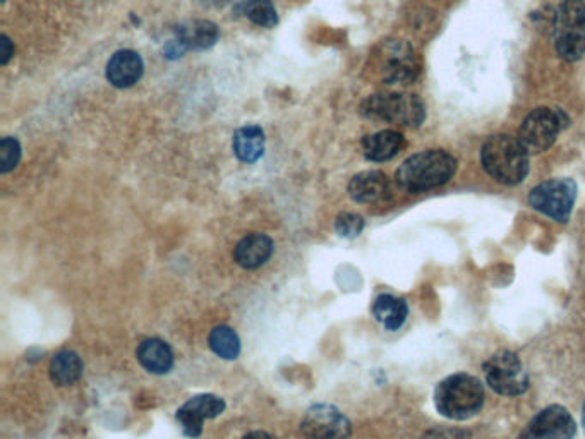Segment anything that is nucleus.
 <instances>
[{"label": "nucleus", "mask_w": 585, "mask_h": 439, "mask_svg": "<svg viewBox=\"0 0 585 439\" xmlns=\"http://www.w3.org/2000/svg\"><path fill=\"white\" fill-rule=\"evenodd\" d=\"M484 374L489 388L505 397H517L529 388V374L519 355L503 350L484 364Z\"/></svg>", "instance_id": "obj_8"}, {"label": "nucleus", "mask_w": 585, "mask_h": 439, "mask_svg": "<svg viewBox=\"0 0 585 439\" xmlns=\"http://www.w3.org/2000/svg\"><path fill=\"white\" fill-rule=\"evenodd\" d=\"M210 347L218 357L227 359V361L236 359L239 352H241L239 337H237L236 331L229 328V326H217L210 333Z\"/></svg>", "instance_id": "obj_22"}, {"label": "nucleus", "mask_w": 585, "mask_h": 439, "mask_svg": "<svg viewBox=\"0 0 585 439\" xmlns=\"http://www.w3.org/2000/svg\"><path fill=\"white\" fill-rule=\"evenodd\" d=\"M374 318L385 326L386 330L397 331L400 326L404 325L409 307L405 301L395 297V295H380L373 304Z\"/></svg>", "instance_id": "obj_20"}, {"label": "nucleus", "mask_w": 585, "mask_h": 439, "mask_svg": "<svg viewBox=\"0 0 585 439\" xmlns=\"http://www.w3.org/2000/svg\"><path fill=\"white\" fill-rule=\"evenodd\" d=\"M362 229H364V220L356 213H342L338 215L335 222V230L345 239H354L361 234Z\"/></svg>", "instance_id": "obj_25"}, {"label": "nucleus", "mask_w": 585, "mask_h": 439, "mask_svg": "<svg viewBox=\"0 0 585 439\" xmlns=\"http://www.w3.org/2000/svg\"><path fill=\"white\" fill-rule=\"evenodd\" d=\"M553 47L560 59L577 62L585 55V2L563 0L555 9L551 28Z\"/></svg>", "instance_id": "obj_5"}, {"label": "nucleus", "mask_w": 585, "mask_h": 439, "mask_svg": "<svg viewBox=\"0 0 585 439\" xmlns=\"http://www.w3.org/2000/svg\"><path fill=\"white\" fill-rule=\"evenodd\" d=\"M350 198L357 201V203H364V205H374V203H381L390 198L392 194V187L390 181L380 170H368L357 174L349 184Z\"/></svg>", "instance_id": "obj_14"}, {"label": "nucleus", "mask_w": 585, "mask_h": 439, "mask_svg": "<svg viewBox=\"0 0 585 439\" xmlns=\"http://www.w3.org/2000/svg\"><path fill=\"white\" fill-rule=\"evenodd\" d=\"M138 361L150 373L165 374L174 366V354L167 343L150 338L139 345Z\"/></svg>", "instance_id": "obj_18"}, {"label": "nucleus", "mask_w": 585, "mask_h": 439, "mask_svg": "<svg viewBox=\"0 0 585 439\" xmlns=\"http://www.w3.org/2000/svg\"><path fill=\"white\" fill-rule=\"evenodd\" d=\"M13 54V43H11V40H9L6 35H2V37H0V64H7L9 59L13 57Z\"/></svg>", "instance_id": "obj_27"}, {"label": "nucleus", "mask_w": 585, "mask_h": 439, "mask_svg": "<svg viewBox=\"0 0 585 439\" xmlns=\"http://www.w3.org/2000/svg\"><path fill=\"white\" fill-rule=\"evenodd\" d=\"M21 146L14 138H4L0 143V172L7 174L18 165Z\"/></svg>", "instance_id": "obj_24"}, {"label": "nucleus", "mask_w": 585, "mask_h": 439, "mask_svg": "<svg viewBox=\"0 0 585 439\" xmlns=\"http://www.w3.org/2000/svg\"><path fill=\"white\" fill-rule=\"evenodd\" d=\"M421 439H471V434L462 429H447V427H438L433 431H428Z\"/></svg>", "instance_id": "obj_26"}, {"label": "nucleus", "mask_w": 585, "mask_h": 439, "mask_svg": "<svg viewBox=\"0 0 585 439\" xmlns=\"http://www.w3.org/2000/svg\"><path fill=\"white\" fill-rule=\"evenodd\" d=\"M143 61L133 50H121L112 55L107 64V79L115 88H129L136 85L143 76Z\"/></svg>", "instance_id": "obj_15"}, {"label": "nucleus", "mask_w": 585, "mask_h": 439, "mask_svg": "<svg viewBox=\"0 0 585 439\" xmlns=\"http://www.w3.org/2000/svg\"><path fill=\"white\" fill-rule=\"evenodd\" d=\"M273 242L270 237L263 234H251L244 237L236 246L234 258L237 265L246 270H256L265 265L268 259L272 258Z\"/></svg>", "instance_id": "obj_17"}, {"label": "nucleus", "mask_w": 585, "mask_h": 439, "mask_svg": "<svg viewBox=\"0 0 585 439\" xmlns=\"http://www.w3.org/2000/svg\"><path fill=\"white\" fill-rule=\"evenodd\" d=\"M225 410V402L215 395H198L177 410V422L189 438H198L203 433V422L218 417Z\"/></svg>", "instance_id": "obj_12"}, {"label": "nucleus", "mask_w": 585, "mask_h": 439, "mask_svg": "<svg viewBox=\"0 0 585 439\" xmlns=\"http://www.w3.org/2000/svg\"><path fill=\"white\" fill-rule=\"evenodd\" d=\"M361 114L369 121L402 127H421L426 121V105L417 95L378 93L362 102Z\"/></svg>", "instance_id": "obj_4"}, {"label": "nucleus", "mask_w": 585, "mask_h": 439, "mask_svg": "<svg viewBox=\"0 0 585 439\" xmlns=\"http://www.w3.org/2000/svg\"><path fill=\"white\" fill-rule=\"evenodd\" d=\"M575 199L577 184L573 179H551L534 187L529 194L534 210L560 223H567L572 217Z\"/></svg>", "instance_id": "obj_7"}, {"label": "nucleus", "mask_w": 585, "mask_h": 439, "mask_svg": "<svg viewBox=\"0 0 585 439\" xmlns=\"http://www.w3.org/2000/svg\"><path fill=\"white\" fill-rule=\"evenodd\" d=\"M50 376L55 385H73L83 376V362L76 352H71V350L59 352L50 364Z\"/></svg>", "instance_id": "obj_21"}, {"label": "nucleus", "mask_w": 585, "mask_h": 439, "mask_svg": "<svg viewBox=\"0 0 585 439\" xmlns=\"http://www.w3.org/2000/svg\"><path fill=\"white\" fill-rule=\"evenodd\" d=\"M244 439H275L272 434L265 433V431H254L249 433Z\"/></svg>", "instance_id": "obj_28"}, {"label": "nucleus", "mask_w": 585, "mask_h": 439, "mask_svg": "<svg viewBox=\"0 0 585 439\" xmlns=\"http://www.w3.org/2000/svg\"><path fill=\"white\" fill-rule=\"evenodd\" d=\"M405 138L399 131H380V133L369 134L362 139V151L364 157L371 162H388L397 157L400 151L404 150Z\"/></svg>", "instance_id": "obj_16"}, {"label": "nucleus", "mask_w": 585, "mask_h": 439, "mask_svg": "<svg viewBox=\"0 0 585 439\" xmlns=\"http://www.w3.org/2000/svg\"><path fill=\"white\" fill-rule=\"evenodd\" d=\"M242 14L261 28H273L278 23L272 0H248L242 4Z\"/></svg>", "instance_id": "obj_23"}, {"label": "nucleus", "mask_w": 585, "mask_h": 439, "mask_svg": "<svg viewBox=\"0 0 585 439\" xmlns=\"http://www.w3.org/2000/svg\"><path fill=\"white\" fill-rule=\"evenodd\" d=\"M306 439H349L352 427L337 407L314 405L306 412L301 424Z\"/></svg>", "instance_id": "obj_10"}, {"label": "nucleus", "mask_w": 585, "mask_h": 439, "mask_svg": "<svg viewBox=\"0 0 585 439\" xmlns=\"http://www.w3.org/2000/svg\"><path fill=\"white\" fill-rule=\"evenodd\" d=\"M378 69L385 85H411L419 74L416 54L404 40H390L380 47Z\"/></svg>", "instance_id": "obj_9"}, {"label": "nucleus", "mask_w": 585, "mask_h": 439, "mask_svg": "<svg viewBox=\"0 0 585 439\" xmlns=\"http://www.w3.org/2000/svg\"><path fill=\"white\" fill-rule=\"evenodd\" d=\"M575 431L570 412L560 405H551L527 424L519 439H573Z\"/></svg>", "instance_id": "obj_11"}, {"label": "nucleus", "mask_w": 585, "mask_h": 439, "mask_svg": "<svg viewBox=\"0 0 585 439\" xmlns=\"http://www.w3.org/2000/svg\"><path fill=\"white\" fill-rule=\"evenodd\" d=\"M435 405L443 417L452 421L471 419L483 409V385L471 374H452L436 386Z\"/></svg>", "instance_id": "obj_3"}, {"label": "nucleus", "mask_w": 585, "mask_h": 439, "mask_svg": "<svg viewBox=\"0 0 585 439\" xmlns=\"http://www.w3.org/2000/svg\"><path fill=\"white\" fill-rule=\"evenodd\" d=\"M218 28L212 21H193L175 30L174 40L167 45L170 57H181L187 50H205L213 47L218 40Z\"/></svg>", "instance_id": "obj_13"}, {"label": "nucleus", "mask_w": 585, "mask_h": 439, "mask_svg": "<svg viewBox=\"0 0 585 439\" xmlns=\"http://www.w3.org/2000/svg\"><path fill=\"white\" fill-rule=\"evenodd\" d=\"M568 126L570 119L563 110L539 107L525 117L517 139L529 155H539L555 145L561 131Z\"/></svg>", "instance_id": "obj_6"}, {"label": "nucleus", "mask_w": 585, "mask_h": 439, "mask_svg": "<svg viewBox=\"0 0 585 439\" xmlns=\"http://www.w3.org/2000/svg\"><path fill=\"white\" fill-rule=\"evenodd\" d=\"M582 422H584V431H585V402H584V409H582Z\"/></svg>", "instance_id": "obj_29"}, {"label": "nucleus", "mask_w": 585, "mask_h": 439, "mask_svg": "<svg viewBox=\"0 0 585 439\" xmlns=\"http://www.w3.org/2000/svg\"><path fill=\"white\" fill-rule=\"evenodd\" d=\"M529 153L519 139L510 134H495L484 141L481 163L486 174L503 186H517L529 174Z\"/></svg>", "instance_id": "obj_2"}, {"label": "nucleus", "mask_w": 585, "mask_h": 439, "mask_svg": "<svg viewBox=\"0 0 585 439\" xmlns=\"http://www.w3.org/2000/svg\"><path fill=\"white\" fill-rule=\"evenodd\" d=\"M457 172V160L445 150H426L400 165L395 181L405 193H424L445 186Z\"/></svg>", "instance_id": "obj_1"}, {"label": "nucleus", "mask_w": 585, "mask_h": 439, "mask_svg": "<svg viewBox=\"0 0 585 439\" xmlns=\"http://www.w3.org/2000/svg\"><path fill=\"white\" fill-rule=\"evenodd\" d=\"M265 133L260 126H244L234 134V153L244 163H254L263 157Z\"/></svg>", "instance_id": "obj_19"}]
</instances>
